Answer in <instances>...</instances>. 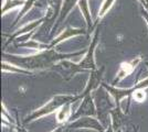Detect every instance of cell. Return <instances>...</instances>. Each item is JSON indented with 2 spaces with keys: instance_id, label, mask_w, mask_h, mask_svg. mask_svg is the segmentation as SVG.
<instances>
[{
  "instance_id": "obj_1",
  "label": "cell",
  "mask_w": 148,
  "mask_h": 132,
  "mask_svg": "<svg viewBox=\"0 0 148 132\" xmlns=\"http://www.w3.org/2000/svg\"><path fill=\"white\" fill-rule=\"evenodd\" d=\"M70 56H72V55H62V54H58L53 50H48L40 52L39 54L31 55V56L9 55V62L17 65L19 67L28 69V70L44 69L49 68L52 65L58 63L59 61H62V60Z\"/></svg>"
},
{
  "instance_id": "obj_2",
  "label": "cell",
  "mask_w": 148,
  "mask_h": 132,
  "mask_svg": "<svg viewBox=\"0 0 148 132\" xmlns=\"http://www.w3.org/2000/svg\"><path fill=\"white\" fill-rule=\"evenodd\" d=\"M81 96H71V95H56L54 96L51 100H49L44 106H42L41 108L37 109L36 111L29 114L27 117V119L25 120V123L31 122L33 120H37L43 116H47L49 113H52L53 111H56V109L62 108L64 105H66L69 102H74L77 99H80Z\"/></svg>"
},
{
  "instance_id": "obj_3",
  "label": "cell",
  "mask_w": 148,
  "mask_h": 132,
  "mask_svg": "<svg viewBox=\"0 0 148 132\" xmlns=\"http://www.w3.org/2000/svg\"><path fill=\"white\" fill-rule=\"evenodd\" d=\"M97 40H99V33L96 32L94 38H93V41L90 47H88V51L85 54V56L83 58V61H81L80 63L77 64H72L70 62H64L62 61L61 65L70 70V74H71V77L74 76L77 72H81V70H84V69H97L96 68V64H95V61H94V52H95V47H96V44H97Z\"/></svg>"
},
{
  "instance_id": "obj_4",
  "label": "cell",
  "mask_w": 148,
  "mask_h": 132,
  "mask_svg": "<svg viewBox=\"0 0 148 132\" xmlns=\"http://www.w3.org/2000/svg\"><path fill=\"white\" fill-rule=\"evenodd\" d=\"M103 87L105 89H107V91L113 96V98L115 100L116 107L119 108L121 107V100L122 99H124L127 96H130V94H133L137 89H144V88L148 87V78L144 79V81H142V82L138 83V84H136V86L130 88V89H117V88H114L113 86H108L106 84H103Z\"/></svg>"
},
{
  "instance_id": "obj_5",
  "label": "cell",
  "mask_w": 148,
  "mask_h": 132,
  "mask_svg": "<svg viewBox=\"0 0 148 132\" xmlns=\"http://www.w3.org/2000/svg\"><path fill=\"white\" fill-rule=\"evenodd\" d=\"M71 129H92L97 132H104V127L99 123V121L91 116L81 117L80 119L75 120L74 122L69 125Z\"/></svg>"
},
{
  "instance_id": "obj_6",
  "label": "cell",
  "mask_w": 148,
  "mask_h": 132,
  "mask_svg": "<svg viewBox=\"0 0 148 132\" xmlns=\"http://www.w3.org/2000/svg\"><path fill=\"white\" fill-rule=\"evenodd\" d=\"M96 113H97V111H96V107L94 105L93 98L91 97V95H87L83 98V101H82L81 106L77 109V112L74 116H72V118L76 119L79 117H85V116L94 117Z\"/></svg>"
},
{
  "instance_id": "obj_7",
  "label": "cell",
  "mask_w": 148,
  "mask_h": 132,
  "mask_svg": "<svg viewBox=\"0 0 148 132\" xmlns=\"http://www.w3.org/2000/svg\"><path fill=\"white\" fill-rule=\"evenodd\" d=\"M103 73H104V67H102L99 70V69H94V70H92L86 87H85V89H84V91L82 93V95H80L81 98H84L85 96L91 94V91H93L94 89H96V88L99 87L101 82H102Z\"/></svg>"
},
{
  "instance_id": "obj_8",
  "label": "cell",
  "mask_w": 148,
  "mask_h": 132,
  "mask_svg": "<svg viewBox=\"0 0 148 132\" xmlns=\"http://www.w3.org/2000/svg\"><path fill=\"white\" fill-rule=\"evenodd\" d=\"M140 58H136L134 61H130V62H126V63H122L121 64V68H119V72L117 73V76L116 78L114 79V84H116L117 82H119L121 79H123L125 76H128L130 73H133V70L135 69L136 65L139 63Z\"/></svg>"
},
{
  "instance_id": "obj_9",
  "label": "cell",
  "mask_w": 148,
  "mask_h": 132,
  "mask_svg": "<svg viewBox=\"0 0 148 132\" xmlns=\"http://www.w3.org/2000/svg\"><path fill=\"white\" fill-rule=\"evenodd\" d=\"M81 33H83L82 30L80 29H72V28H68L64 32H62L61 34L58 37V38L52 42V45L51 46H53V45H56V44L60 43L62 41H64V40H66V39L71 38V37H74V35H77V34H81Z\"/></svg>"
},
{
  "instance_id": "obj_10",
  "label": "cell",
  "mask_w": 148,
  "mask_h": 132,
  "mask_svg": "<svg viewBox=\"0 0 148 132\" xmlns=\"http://www.w3.org/2000/svg\"><path fill=\"white\" fill-rule=\"evenodd\" d=\"M79 6L84 18L86 20L87 28L90 29L91 25H92V18H91V12H90V9H88V5H87V0H80L79 1Z\"/></svg>"
},
{
  "instance_id": "obj_11",
  "label": "cell",
  "mask_w": 148,
  "mask_h": 132,
  "mask_svg": "<svg viewBox=\"0 0 148 132\" xmlns=\"http://www.w3.org/2000/svg\"><path fill=\"white\" fill-rule=\"evenodd\" d=\"M77 1H79V0H64V1H63V6H62L61 12H60V19H59V22H61L62 20L68 16L69 12L71 11V9L73 8L74 5H75Z\"/></svg>"
},
{
  "instance_id": "obj_12",
  "label": "cell",
  "mask_w": 148,
  "mask_h": 132,
  "mask_svg": "<svg viewBox=\"0 0 148 132\" xmlns=\"http://www.w3.org/2000/svg\"><path fill=\"white\" fill-rule=\"evenodd\" d=\"M2 66V72H10V73H25V74H29L31 73L30 70L25 68H22V67H19V66H14L12 63H7V62H2L1 64Z\"/></svg>"
},
{
  "instance_id": "obj_13",
  "label": "cell",
  "mask_w": 148,
  "mask_h": 132,
  "mask_svg": "<svg viewBox=\"0 0 148 132\" xmlns=\"http://www.w3.org/2000/svg\"><path fill=\"white\" fill-rule=\"evenodd\" d=\"M71 104H72V102H69L66 105H64V106L61 108V110L58 112L56 119H58L59 122H65V121L71 117Z\"/></svg>"
},
{
  "instance_id": "obj_14",
  "label": "cell",
  "mask_w": 148,
  "mask_h": 132,
  "mask_svg": "<svg viewBox=\"0 0 148 132\" xmlns=\"http://www.w3.org/2000/svg\"><path fill=\"white\" fill-rule=\"evenodd\" d=\"M22 5H25L23 0H6L3 8H2V14H5L6 11H8L9 9H12L17 6H22Z\"/></svg>"
},
{
  "instance_id": "obj_15",
  "label": "cell",
  "mask_w": 148,
  "mask_h": 132,
  "mask_svg": "<svg viewBox=\"0 0 148 132\" xmlns=\"http://www.w3.org/2000/svg\"><path fill=\"white\" fill-rule=\"evenodd\" d=\"M115 0H104L103 1V5L101 7V9H99V18H103L106 13L108 12V10L111 9L112 5H113V2H114Z\"/></svg>"
},
{
  "instance_id": "obj_16",
  "label": "cell",
  "mask_w": 148,
  "mask_h": 132,
  "mask_svg": "<svg viewBox=\"0 0 148 132\" xmlns=\"http://www.w3.org/2000/svg\"><path fill=\"white\" fill-rule=\"evenodd\" d=\"M133 98H134L136 101H138V102H142V101L145 100L146 95H145V93L143 91L142 89H137V90H135V91L133 93Z\"/></svg>"
},
{
  "instance_id": "obj_17",
  "label": "cell",
  "mask_w": 148,
  "mask_h": 132,
  "mask_svg": "<svg viewBox=\"0 0 148 132\" xmlns=\"http://www.w3.org/2000/svg\"><path fill=\"white\" fill-rule=\"evenodd\" d=\"M40 22H41V20L40 21H36V22H33V23H31V24L29 25H27L25 28H23V29H21V30H19V33H17L16 35H18V34H21V33H25V32H28V31H31V30H33L37 25L40 24Z\"/></svg>"
},
{
  "instance_id": "obj_18",
  "label": "cell",
  "mask_w": 148,
  "mask_h": 132,
  "mask_svg": "<svg viewBox=\"0 0 148 132\" xmlns=\"http://www.w3.org/2000/svg\"><path fill=\"white\" fill-rule=\"evenodd\" d=\"M64 128H65V127H64V125H62V126H60L58 129H56L54 131H52V132H63V131H64Z\"/></svg>"
},
{
  "instance_id": "obj_19",
  "label": "cell",
  "mask_w": 148,
  "mask_h": 132,
  "mask_svg": "<svg viewBox=\"0 0 148 132\" xmlns=\"http://www.w3.org/2000/svg\"><path fill=\"white\" fill-rule=\"evenodd\" d=\"M144 17H145V19L147 20V23H148V14H147V12H144Z\"/></svg>"
},
{
  "instance_id": "obj_20",
  "label": "cell",
  "mask_w": 148,
  "mask_h": 132,
  "mask_svg": "<svg viewBox=\"0 0 148 132\" xmlns=\"http://www.w3.org/2000/svg\"><path fill=\"white\" fill-rule=\"evenodd\" d=\"M145 1H146V3H148V0H145Z\"/></svg>"
},
{
  "instance_id": "obj_21",
  "label": "cell",
  "mask_w": 148,
  "mask_h": 132,
  "mask_svg": "<svg viewBox=\"0 0 148 132\" xmlns=\"http://www.w3.org/2000/svg\"><path fill=\"white\" fill-rule=\"evenodd\" d=\"M136 132H138V129H136Z\"/></svg>"
},
{
  "instance_id": "obj_22",
  "label": "cell",
  "mask_w": 148,
  "mask_h": 132,
  "mask_svg": "<svg viewBox=\"0 0 148 132\" xmlns=\"http://www.w3.org/2000/svg\"><path fill=\"white\" fill-rule=\"evenodd\" d=\"M117 132H122V131H121V130H118V131Z\"/></svg>"
},
{
  "instance_id": "obj_23",
  "label": "cell",
  "mask_w": 148,
  "mask_h": 132,
  "mask_svg": "<svg viewBox=\"0 0 148 132\" xmlns=\"http://www.w3.org/2000/svg\"><path fill=\"white\" fill-rule=\"evenodd\" d=\"M147 67H148V63H147Z\"/></svg>"
}]
</instances>
